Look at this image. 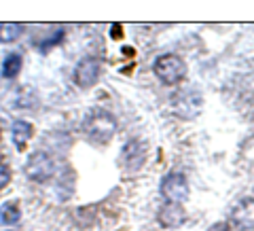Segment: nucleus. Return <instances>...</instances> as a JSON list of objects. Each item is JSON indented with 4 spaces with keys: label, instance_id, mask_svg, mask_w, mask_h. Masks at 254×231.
Masks as SVG:
<instances>
[{
    "label": "nucleus",
    "instance_id": "nucleus-1",
    "mask_svg": "<svg viewBox=\"0 0 254 231\" xmlns=\"http://www.w3.org/2000/svg\"><path fill=\"white\" fill-rule=\"evenodd\" d=\"M155 75L159 77V81L165 85H178L187 75V64L185 60L176 53H165L159 55L153 64Z\"/></svg>",
    "mask_w": 254,
    "mask_h": 231
},
{
    "label": "nucleus",
    "instance_id": "nucleus-2",
    "mask_svg": "<svg viewBox=\"0 0 254 231\" xmlns=\"http://www.w3.org/2000/svg\"><path fill=\"white\" fill-rule=\"evenodd\" d=\"M85 132L89 134L93 140L108 142L117 132V121L106 110H93V113L85 119Z\"/></svg>",
    "mask_w": 254,
    "mask_h": 231
},
{
    "label": "nucleus",
    "instance_id": "nucleus-3",
    "mask_svg": "<svg viewBox=\"0 0 254 231\" xmlns=\"http://www.w3.org/2000/svg\"><path fill=\"white\" fill-rule=\"evenodd\" d=\"M23 172H26V176L30 180L47 182L55 174V161L49 157V153H45V151H34V153L28 155Z\"/></svg>",
    "mask_w": 254,
    "mask_h": 231
},
{
    "label": "nucleus",
    "instance_id": "nucleus-4",
    "mask_svg": "<svg viewBox=\"0 0 254 231\" xmlns=\"http://www.w3.org/2000/svg\"><path fill=\"white\" fill-rule=\"evenodd\" d=\"M161 195L168 204H178L182 206L189 200V182L185 178V174L172 172L161 180Z\"/></svg>",
    "mask_w": 254,
    "mask_h": 231
},
{
    "label": "nucleus",
    "instance_id": "nucleus-5",
    "mask_svg": "<svg viewBox=\"0 0 254 231\" xmlns=\"http://www.w3.org/2000/svg\"><path fill=\"white\" fill-rule=\"evenodd\" d=\"M231 225L240 231L254 229V197H242L231 210Z\"/></svg>",
    "mask_w": 254,
    "mask_h": 231
},
{
    "label": "nucleus",
    "instance_id": "nucleus-6",
    "mask_svg": "<svg viewBox=\"0 0 254 231\" xmlns=\"http://www.w3.org/2000/svg\"><path fill=\"white\" fill-rule=\"evenodd\" d=\"M146 161V142L133 138L123 149V163L127 172H138Z\"/></svg>",
    "mask_w": 254,
    "mask_h": 231
},
{
    "label": "nucleus",
    "instance_id": "nucleus-7",
    "mask_svg": "<svg viewBox=\"0 0 254 231\" xmlns=\"http://www.w3.org/2000/svg\"><path fill=\"white\" fill-rule=\"evenodd\" d=\"M98 77H100V62L95 58H91V55H87V58H83L76 64L74 81L78 87L87 89V87H91L95 81H98Z\"/></svg>",
    "mask_w": 254,
    "mask_h": 231
},
{
    "label": "nucleus",
    "instance_id": "nucleus-8",
    "mask_svg": "<svg viewBox=\"0 0 254 231\" xmlns=\"http://www.w3.org/2000/svg\"><path fill=\"white\" fill-rule=\"evenodd\" d=\"M187 219V212L182 206L178 204H163L161 210H159V223H161L163 227H180L182 223Z\"/></svg>",
    "mask_w": 254,
    "mask_h": 231
},
{
    "label": "nucleus",
    "instance_id": "nucleus-9",
    "mask_svg": "<svg viewBox=\"0 0 254 231\" xmlns=\"http://www.w3.org/2000/svg\"><path fill=\"white\" fill-rule=\"evenodd\" d=\"M13 142H15V147H17L19 151L26 149V142L30 140L32 136V125L28 121H23V119H17V121H13Z\"/></svg>",
    "mask_w": 254,
    "mask_h": 231
},
{
    "label": "nucleus",
    "instance_id": "nucleus-10",
    "mask_svg": "<svg viewBox=\"0 0 254 231\" xmlns=\"http://www.w3.org/2000/svg\"><path fill=\"white\" fill-rule=\"evenodd\" d=\"M21 66H23L21 55H19V53H9V55L4 58V62H2V77H4V78L17 77L19 70H21Z\"/></svg>",
    "mask_w": 254,
    "mask_h": 231
},
{
    "label": "nucleus",
    "instance_id": "nucleus-11",
    "mask_svg": "<svg viewBox=\"0 0 254 231\" xmlns=\"http://www.w3.org/2000/svg\"><path fill=\"white\" fill-rule=\"evenodd\" d=\"M19 219H21V210L17 202L2 204V208H0V221L6 223V225H15V223H19Z\"/></svg>",
    "mask_w": 254,
    "mask_h": 231
},
{
    "label": "nucleus",
    "instance_id": "nucleus-12",
    "mask_svg": "<svg viewBox=\"0 0 254 231\" xmlns=\"http://www.w3.org/2000/svg\"><path fill=\"white\" fill-rule=\"evenodd\" d=\"M19 34H21V26H19V23H0V41H2V43L17 41Z\"/></svg>",
    "mask_w": 254,
    "mask_h": 231
},
{
    "label": "nucleus",
    "instance_id": "nucleus-13",
    "mask_svg": "<svg viewBox=\"0 0 254 231\" xmlns=\"http://www.w3.org/2000/svg\"><path fill=\"white\" fill-rule=\"evenodd\" d=\"M62 38H64V28H58V30H53L49 36L45 38V41L41 43V51H47V49H51V47H55L58 43H62Z\"/></svg>",
    "mask_w": 254,
    "mask_h": 231
},
{
    "label": "nucleus",
    "instance_id": "nucleus-14",
    "mask_svg": "<svg viewBox=\"0 0 254 231\" xmlns=\"http://www.w3.org/2000/svg\"><path fill=\"white\" fill-rule=\"evenodd\" d=\"M9 180H11V168L6 163L0 161V191L9 185Z\"/></svg>",
    "mask_w": 254,
    "mask_h": 231
},
{
    "label": "nucleus",
    "instance_id": "nucleus-15",
    "mask_svg": "<svg viewBox=\"0 0 254 231\" xmlns=\"http://www.w3.org/2000/svg\"><path fill=\"white\" fill-rule=\"evenodd\" d=\"M205 231H231V225H229L227 221H218V223H214V225L208 227Z\"/></svg>",
    "mask_w": 254,
    "mask_h": 231
},
{
    "label": "nucleus",
    "instance_id": "nucleus-16",
    "mask_svg": "<svg viewBox=\"0 0 254 231\" xmlns=\"http://www.w3.org/2000/svg\"><path fill=\"white\" fill-rule=\"evenodd\" d=\"M113 38H121V26H119V23L113 26Z\"/></svg>",
    "mask_w": 254,
    "mask_h": 231
}]
</instances>
